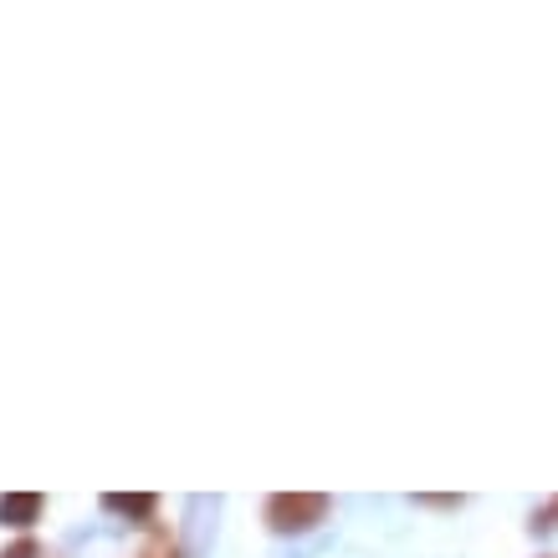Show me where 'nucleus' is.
Returning a JSON list of instances; mask_svg holds the SVG:
<instances>
[{
	"label": "nucleus",
	"mask_w": 558,
	"mask_h": 558,
	"mask_svg": "<svg viewBox=\"0 0 558 558\" xmlns=\"http://www.w3.org/2000/svg\"><path fill=\"white\" fill-rule=\"evenodd\" d=\"M328 518V497L323 492H277L267 497V527L271 533H307Z\"/></svg>",
	"instance_id": "nucleus-1"
},
{
	"label": "nucleus",
	"mask_w": 558,
	"mask_h": 558,
	"mask_svg": "<svg viewBox=\"0 0 558 558\" xmlns=\"http://www.w3.org/2000/svg\"><path fill=\"white\" fill-rule=\"evenodd\" d=\"M0 558H41V548H36V538H16Z\"/></svg>",
	"instance_id": "nucleus-5"
},
{
	"label": "nucleus",
	"mask_w": 558,
	"mask_h": 558,
	"mask_svg": "<svg viewBox=\"0 0 558 558\" xmlns=\"http://www.w3.org/2000/svg\"><path fill=\"white\" fill-rule=\"evenodd\" d=\"M554 527H558V497L543 512H533V533H554Z\"/></svg>",
	"instance_id": "nucleus-4"
},
{
	"label": "nucleus",
	"mask_w": 558,
	"mask_h": 558,
	"mask_svg": "<svg viewBox=\"0 0 558 558\" xmlns=\"http://www.w3.org/2000/svg\"><path fill=\"white\" fill-rule=\"evenodd\" d=\"M421 508H440V512H457L461 508V497H415Z\"/></svg>",
	"instance_id": "nucleus-6"
},
{
	"label": "nucleus",
	"mask_w": 558,
	"mask_h": 558,
	"mask_svg": "<svg viewBox=\"0 0 558 558\" xmlns=\"http://www.w3.org/2000/svg\"><path fill=\"white\" fill-rule=\"evenodd\" d=\"M36 518H41V497H36V492L0 497V527H32Z\"/></svg>",
	"instance_id": "nucleus-3"
},
{
	"label": "nucleus",
	"mask_w": 558,
	"mask_h": 558,
	"mask_svg": "<svg viewBox=\"0 0 558 558\" xmlns=\"http://www.w3.org/2000/svg\"><path fill=\"white\" fill-rule=\"evenodd\" d=\"M144 558H180V554H174V543H170V538H159V543H154V548H149V554H144Z\"/></svg>",
	"instance_id": "nucleus-7"
},
{
	"label": "nucleus",
	"mask_w": 558,
	"mask_h": 558,
	"mask_svg": "<svg viewBox=\"0 0 558 558\" xmlns=\"http://www.w3.org/2000/svg\"><path fill=\"white\" fill-rule=\"evenodd\" d=\"M102 508L129 518V523H154V512H159V497L154 492H108L102 497Z\"/></svg>",
	"instance_id": "nucleus-2"
}]
</instances>
